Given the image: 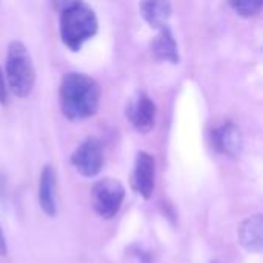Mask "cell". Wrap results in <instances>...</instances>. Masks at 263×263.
<instances>
[{
	"label": "cell",
	"instance_id": "8992f818",
	"mask_svg": "<svg viewBox=\"0 0 263 263\" xmlns=\"http://www.w3.org/2000/svg\"><path fill=\"white\" fill-rule=\"evenodd\" d=\"M126 117L139 133H149L156 123V103L146 92H137L126 106Z\"/></svg>",
	"mask_w": 263,
	"mask_h": 263
},
{
	"label": "cell",
	"instance_id": "5b68a950",
	"mask_svg": "<svg viewBox=\"0 0 263 263\" xmlns=\"http://www.w3.org/2000/svg\"><path fill=\"white\" fill-rule=\"evenodd\" d=\"M71 165L83 177H96L103 166V149L102 143L89 137L83 140L71 156Z\"/></svg>",
	"mask_w": 263,
	"mask_h": 263
},
{
	"label": "cell",
	"instance_id": "5bb4252c",
	"mask_svg": "<svg viewBox=\"0 0 263 263\" xmlns=\"http://www.w3.org/2000/svg\"><path fill=\"white\" fill-rule=\"evenodd\" d=\"M0 103L2 105L8 103V85H6L5 74H3L2 68H0Z\"/></svg>",
	"mask_w": 263,
	"mask_h": 263
},
{
	"label": "cell",
	"instance_id": "6da1fadb",
	"mask_svg": "<svg viewBox=\"0 0 263 263\" xmlns=\"http://www.w3.org/2000/svg\"><path fill=\"white\" fill-rule=\"evenodd\" d=\"M59 102L63 116L69 120L92 117L100 105V86L83 72H68L59 86Z\"/></svg>",
	"mask_w": 263,
	"mask_h": 263
},
{
	"label": "cell",
	"instance_id": "ba28073f",
	"mask_svg": "<svg viewBox=\"0 0 263 263\" xmlns=\"http://www.w3.org/2000/svg\"><path fill=\"white\" fill-rule=\"evenodd\" d=\"M211 139L214 149L228 157L239 156L243 146L242 133L233 122H225L220 126L214 128Z\"/></svg>",
	"mask_w": 263,
	"mask_h": 263
},
{
	"label": "cell",
	"instance_id": "8fae6325",
	"mask_svg": "<svg viewBox=\"0 0 263 263\" xmlns=\"http://www.w3.org/2000/svg\"><path fill=\"white\" fill-rule=\"evenodd\" d=\"M153 52L159 60H166L171 63H179V48H177V42L171 32V29L162 28L159 35L154 39L153 45Z\"/></svg>",
	"mask_w": 263,
	"mask_h": 263
},
{
	"label": "cell",
	"instance_id": "9c48e42d",
	"mask_svg": "<svg viewBox=\"0 0 263 263\" xmlns=\"http://www.w3.org/2000/svg\"><path fill=\"white\" fill-rule=\"evenodd\" d=\"M39 205L46 216L54 217L57 214V174L51 165L43 166L40 171Z\"/></svg>",
	"mask_w": 263,
	"mask_h": 263
},
{
	"label": "cell",
	"instance_id": "52a82bcc",
	"mask_svg": "<svg viewBox=\"0 0 263 263\" xmlns=\"http://www.w3.org/2000/svg\"><path fill=\"white\" fill-rule=\"evenodd\" d=\"M131 183L133 190L145 200H148L153 196L156 186V160L149 153H137Z\"/></svg>",
	"mask_w": 263,
	"mask_h": 263
},
{
	"label": "cell",
	"instance_id": "3957f363",
	"mask_svg": "<svg viewBox=\"0 0 263 263\" xmlns=\"http://www.w3.org/2000/svg\"><path fill=\"white\" fill-rule=\"evenodd\" d=\"M3 74L8 91L14 96L26 97L31 94L35 83V68L28 48L22 42L12 40L8 45Z\"/></svg>",
	"mask_w": 263,
	"mask_h": 263
},
{
	"label": "cell",
	"instance_id": "9a60e30c",
	"mask_svg": "<svg viewBox=\"0 0 263 263\" xmlns=\"http://www.w3.org/2000/svg\"><path fill=\"white\" fill-rule=\"evenodd\" d=\"M8 251V245H6V239H5V234L0 228V256H5Z\"/></svg>",
	"mask_w": 263,
	"mask_h": 263
},
{
	"label": "cell",
	"instance_id": "4fadbf2b",
	"mask_svg": "<svg viewBox=\"0 0 263 263\" xmlns=\"http://www.w3.org/2000/svg\"><path fill=\"white\" fill-rule=\"evenodd\" d=\"M230 6L242 17H254L260 12L263 3L256 0H239V2H231Z\"/></svg>",
	"mask_w": 263,
	"mask_h": 263
},
{
	"label": "cell",
	"instance_id": "7c38bea8",
	"mask_svg": "<svg viewBox=\"0 0 263 263\" xmlns=\"http://www.w3.org/2000/svg\"><path fill=\"white\" fill-rule=\"evenodd\" d=\"M143 18L149 23L151 28H166L168 18L171 15L170 2H143L139 5Z\"/></svg>",
	"mask_w": 263,
	"mask_h": 263
},
{
	"label": "cell",
	"instance_id": "30bf717a",
	"mask_svg": "<svg viewBox=\"0 0 263 263\" xmlns=\"http://www.w3.org/2000/svg\"><path fill=\"white\" fill-rule=\"evenodd\" d=\"M240 245L250 253H262L263 250V217L256 214L243 220L239 228Z\"/></svg>",
	"mask_w": 263,
	"mask_h": 263
},
{
	"label": "cell",
	"instance_id": "2e32d148",
	"mask_svg": "<svg viewBox=\"0 0 263 263\" xmlns=\"http://www.w3.org/2000/svg\"><path fill=\"white\" fill-rule=\"evenodd\" d=\"M216 263H217V262H216Z\"/></svg>",
	"mask_w": 263,
	"mask_h": 263
},
{
	"label": "cell",
	"instance_id": "7a4b0ae2",
	"mask_svg": "<svg viewBox=\"0 0 263 263\" xmlns=\"http://www.w3.org/2000/svg\"><path fill=\"white\" fill-rule=\"evenodd\" d=\"M60 39L71 51H79L99 31L94 9L85 2H68L60 11Z\"/></svg>",
	"mask_w": 263,
	"mask_h": 263
},
{
	"label": "cell",
	"instance_id": "277c9868",
	"mask_svg": "<svg viewBox=\"0 0 263 263\" xmlns=\"http://www.w3.org/2000/svg\"><path fill=\"white\" fill-rule=\"evenodd\" d=\"M125 200V188L120 180L106 177L94 183L91 190V206L102 219H112Z\"/></svg>",
	"mask_w": 263,
	"mask_h": 263
}]
</instances>
